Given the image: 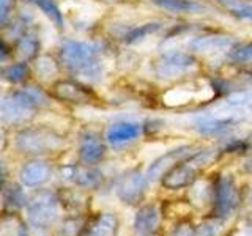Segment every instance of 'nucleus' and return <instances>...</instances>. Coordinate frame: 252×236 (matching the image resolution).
<instances>
[{
  "mask_svg": "<svg viewBox=\"0 0 252 236\" xmlns=\"http://www.w3.org/2000/svg\"><path fill=\"white\" fill-rule=\"evenodd\" d=\"M102 47L96 43L65 39L59 47V61L63 69L84 84L98 82L102 74Z\"/></svg>",
  "mask_w": 252,
  "mask_h": 236,
  "instance_id": "nucleus-1",
  "label": "nucleus"
},
{
  "mask_svg": "<svg viewBox=\"0 0 252 236\" xmlns=\"http://www.w3.org/2000/svg\"><path fill=\"white\" fill-rule=\"evenodd\" d=\"M218 93L219 85L199 74L172 84L169 90L162 91L161 102L169 109H186L213 102Z\"/></svg>",
  "mask_w": 252,
  "mask_h": 236,
  "instance_id": "nucleus-2",
  "label": "nucleus"
},
{
  "mask_svg": "<svg viewBox=\"0 0 252 236\" xmlns=\"http://www.w3.org/2000/svg\"><path fill=\"white\" fill-rule=\"evenodd\" d=\"M14 149L24 156L46 157L66 148V137L49 126H26L14 134Z\"/></svg>",
  "mask_w": 252,
  "mask_h": 236,
  "instance_id": "nucleus-3",
  "label": "nucleus"
},
{
  "mask_svg": "<svg viewBox=\"0 0 252 236\" xmlns=\"http://www.w3.org/2000/svg\"><path fill=\"white\" fill-rule=\"evenodd\" d=\"M200 59L191 52L169 51L152 61V73L161 82L175 84L200 74Z\"/></svg>",
  "mask_w": 252,
  "mask_h": 236,
  "instance_id": "nucleus-4",
  "label": "nucleus"
},
{
  "mask_svg": "<svg viewBox=\"0 0 252 236\" xmlns=\"http://www.w3.org/2000/svg\"><path fill=\"white\" fill-rule=\"evenodd\" d=\"M218 154H220V149L199 148L192 156L178 162L175 167L165 173L161 178V186L165 191H180V189L191 187L199 179L200 170L215 162Z\"/></svg>",
  "mask_w": 252,
  "mask_h": 236,
  "instance_id": "nucleus-5",
  "label": "nucleus"
},
{
  "mask_svg": "<svg viewBox=\"0 0 252 236\" xmlns=\"http://www.w3.org/2000/svg\"><path fill=\"white\" fill-rule=\"evenodd\" d=\"M27 222L36 230H47L54 227L62 217V202L57 191L36 189L27 199L26 205Z\"/></svg>",
  "mask_w": 252,
  "mask_h": 236,
  "instance_id": "nucleus-6",
  "label": "nucleus"
},
{
  "mask_svg": "<svg viewBox=\"0 0 252 236\" xmlns=\"http://www.w3.org/2000/svg\"><path fill=\"white\" fill-rule=\"evenodd\" d=\"M243 203L241 187L230 173H218L213 178V197L210 214L213 219L225 222L230 219Z\"/></svg>",
  "mask_w": 252,
  "mask_h": 236,
  "instance_id": "nucleus-7",
  "label": "nucleus"
},
{
  "mask_svg": "<svg viewBox=\"0 0 252 236\" xmlns=\"http://www.w3.org/2000/svg\"><path fill=\"white\" fill-rule=\"evenodd\" d=\"M150 189V179L147 173H142L136 169L125 172L115 181L114 192L122 203L128 206H139L144 202Z\"/></svg>",
  "mask_w": 252,
  "mask_h": 236,
  "instance_id": "nucleus-8",
  "label": "nucleus"
},
{
  "mask_svg": "<svg viewBox=\"0 0 252 236\" xmlns=\"http://www.w3.org/2000/svg\"><path fill=\"white\" fill-rule=\"evenodd\" d=\"M51 94L54 99L74 106H93L98 101L96 93L77 79H59L51 85Z\"/></svg>",
  "mask_w": 252,
  "mask_h": 236,
  "instance_id": "nucleus-9",
  "label": "nucleus"
},
{
  "mask_svg": "<svg viewBox=\"0 0 252 236\" xmlns=\"http://www.w3.org/2000/svg\"><path fill=\"white\" fill-rule=\"evenodd\" d=\"M238 38L228 33H203L194 36L188 44V51L197 55L199 59L202 57H218V55H227L230 49L238 44Z\"/></svg>",
  "mask_w": 252,
  "mask_h": 236,
  "instance_id": "nucleus-10",
  "label": "nucleus"
},
{
  "mask_svg": "<svg viewBox=\"0 0 252 236\" xmlns=\"http://www.w3.org/2000/svg\"><path fill=\"white\" fill-rule=\"evenodd\" d=\"M59 172L63 181H66V183L74 187L85 189V191L99 189L102 181H104V177H102V173L98 169L81 162L62 165Z\"/></svg>",
  "mask_w": 252,
  "mask_h": 236,
  "instance_id": "nucleus-11",
  "label": "nucleus"
},
{
  "mask_svg": "<svg viewBox=\"0 0 252 236\" xmlns=\"http://www.w3.org/2000/svg\"><path fill=\"white\" fill-rule=\"evenodd\" d=\"M107 156V142L94 131H84L77 142V162L96 167Z\"/></svg>",
  "mask_w": 252,
  "mask_h": 236,
  "instance_id": "nucleus-12",
  "label": "nucleus"
},
{
  "mask_svg": "<svg viewBox=\"0 0 252 236\" xmlns=\"http://www.w3.org/2000/svg\"><path fill=\"white\" fill-rule=\"evenodd\" d=\"M197 147L194 145H180L177 148L170 149V151L164 153L158 159H155L147 169V177L150 179V183L155 181H161V178L167 173L170 169H173L178 162L188 159L189 156H192L197 151Z\"/></svg>",
  "mask_w": 252,
  "mask_h": 236,
  "instance_id": "nucleus-13",
  "label": "nucleus"
},
{
  "mask_svg": "<svg viewBox=\"0 0 252 236\" xmlns=\"http://www.w3.org/2000/svg\"><path fill=\"white\" fill-rule=\"evenodd\" d=\"M19 183L29 189H39L52 178V165L43 157H33L32 161L21 165L18 173Z\"/></svg>",
  "mask_w": 252,
  "mask_h": 236,
  "instance_id": "nucleus-14",
  "label": "nucleus"
},
{
  "mask_svg": "<svg viewBox=\"0 0 252 236\" xmlns=\"http://www.w3.org/2000/svg\"><path fill=\"white\" fill-rule=\"evenodd\" d=\"M162 208L155 203H147L139 206L134 214L132 228L136 236H158L162 225Z\"/></svg>",
  "mask_w": 252,
  "mask_h": 236,
  "instance_id": "nucleus-15",
  "label": "nucleus"
},
{
  "mask_svg": "<svg viewBox=\"0 0 252 236\" xmlns=\"http://www.w3.org/2000/svg\"><path fill=\"white\" fill-rule=\"evenodd\" d=\"M145 126L139 121H115L107 128L106 131V142L107 145L114 148H122L125 145H129L136 142L142 134H144Z\"/></svg>",
  "mask_w": 252,
  "mask_h": 236,
  "instance_id": "nucleus-16",
  "label": "nucleus"
},
{
  "mask_svg": "<svg viewBox=\"0 0 252 236\" xmlns=\"http://www.w3.org/2000/svg\"><path fill=\"white\" fill-rule=\"evenodd\" d=\"M0 115H2V123L5 126H13V128H21L27 126L36 112L26 107L18 99H14L10 93L3 94L2 102H0Z\"/></svg>",
  "mask_w": 252,
  "mask_h": 236,
  "instance_id": "nucleus-17",
  "label": "nucleus"
},
{
  "mask_svg": "<svg viewBox=\"0 0 252 236\" xmlns=\"http://www.w3.org/2000/svg\"><path fill=\"white\" fill-rule=\"evenodd\" d=\"M120 230V219L115 212H99L89 217L81 236H117Z\"/></svg>",
  "mask_w": 252,
  "mask_h": 236,
  "instance_id": "nucleus-18",
  "label": "nucleus"
},
{
  "mask_svg": "<svg viewBox=\"0 0 252 236\" xmlns=\"http://www.w3.org/2000/svg\"><path fill=\"white\" fill-rule=\"evenodd\" d=\"M236 126V120L233 118H218V117H199L192 123L194 131L202 136L219 137L230 132Z\"/></svg>",
  "mask_w": 252,
  "mask_h": 236,
  "instance_id": "nucleus-19",
  "label": "nucleus"
},
{
  "mask_svg": "<svg viewBox=\"0 0 252 236\" xmlns=\"http://www.w3.org/2000/svg\"><path fill=\"white\" fill-rule=\"evenodd\" d=\"M150 3L172 14H202L211 11L207 3L199 0H150Z\"/></svg>",
  "mask_w": 252,
  "mask_h": 236,
  "instance_id": "nucleus-20",
  "label": "nucleus"
},
{
  "mask_svg": "<svg viewBox=\"0 0 252 236\" xmlns=\"http://www.w3.org/2000/svg\"><path fill=\"white\" fill-rule=\"evenodd\" d=\"M14 57L18 61H33L38 55L39 49H41V41L39 38L33 33L32 30H27L26 33L21 35L18 39L11 44Z\"/></svg>",
  "mask_w": 252,
  "mask_h": 236,
  "instance_id": "nucleus-21",
  "label": "nucleus"
},
{
  "mask_svg": "<svg viewBox=\"0 0 252 236\" xmlns=\"http://www.w3.org/2000/svg\"><path fill=\"white\" fill-rule=\"evenodd\" d=\"M84 191L85 189L74 187V186L59 191L63 209L69 211L71 214H85L87 208H89V195Z\"/></svg>",
  "mask_w": 252,
  "mask_h": 236,
  "instance_id": "nucleus-22",
  "label": "nucleus"
},
{
  "mask_svg": "<svg viewBox=\"0 0 252 236\" xmlns=\"http://www.w3.org/2000/svg\"><path fill=\"white\" fill-rule=\"evenodd\" d=\"M33 69L41 81L51 82L52 85L60 79L59 76L62 73V65L59 60H55L51 55H38L33 60Z\"/></svg>",
  "mask_w": 252,
  "mask_h": 236,
  "instance_id": "nucleus-23",
  "label": "nucleus"
},
{
  "mask_svg": "<svg viewBox=\"0 0 252 236\" xmlns=\"http://www.w3.org/2000/svg\"><path fill=\"white\" fill-rule=\"evenodd\" d=\"M3 192V212H18L19 209L26 208L29 197L24 194V186L19 183H11L8 186L6 183L2 186Z\"/></svg>",
  "mask_w": 252,
  "mask_h": 236,
  "instance_id": "nucleus-24",
  "label": "nucleus"
},
{
  "mask_svg": "<svg viewBox=\"0 0 252 236\" xmlns=\"http://www.w3.org/2000/svg\"><path fill=\"white\" fill-rule=\"evenodd\" d=\"M0 236H32L27 222L18 212H3L0 222Z\"/></svg>",
  "mask_w": 252,
  "mask_h": 236,
  "instance_id": "nucleus-25",
  "label": "nucleus"
},
{
  "mask_svg": "<svg viewBox=\"0 0 252 236\" xmlns=\"http://www.w3.org/2000/svg\"><path fill=\"white\" fill-rule=\"evenodd\" d=\"M162 29V22L158 21H148V22H142L139 26L131 27L128 31H125L122 35V39L125 44H136L144 41L145 38L152 36L155 33H158Z\"/></svg>",
  "mask_w": 252,
  "mask_h": 236,
  "instance_id": "nucleus-26",
  "label": "nucleus"
},
{
  "mask_svg": "<svg viewBox=\"0 0 252 236\" xmlns=\"http://www.w3.org/2000/svg\"><path fill=\"white\" fill-rule=\"evenodd\" d=\"M85 214H68L66 217L60 219V222L55 230V236H81L87 225Z\"/></svg>",
  "mask_w": 252,
  "mask_h": 236,
  "instance_id": "nucleus-27",
  "label": "nucleus"
},
{
  "mask_svg": "<svg viewBox=\"0 0 252 236\" xmlns=\"http://www.w3.org/2000/svg\"><path fill=\"white\" fill-rule=\"evenodd\" d=\"M215 2L233 18L252 22V0H215Z\"/></svg>",
  "mask_w": 252,
  "mask_h": 236,
  "instance_id": "nucleus-28",
  "label": "nucleus"
},
{
  "mask_svg": "<svg viewBox=\"0 0 252 236\" xmlns=\"http://www.w3.org/2000/svg\"><path fill=\"white\" fill-rule=\"evenodd\" d=\"M30 66L29 61H16L3 68V79L11 85H22L27 82L30 76Z\"/></svg>",
  "mask_w": 252,
  "mask_h": 236,
  "instance_id": "nucleus-29",
  "label": "nucleus"
},
{
  "mask_svg": "<svg viewBox=\"0 0 252 236\" xmlns=\"http://www.w3.org/2000/svg\"><path fill=\"white\" fill-rule=\"evenodd\" d=\"M225 59L235 66H252V41L235 44Z\"/></svg>",
  "mask_w": 252,
  "mask_h": 236,
  "instance_id": "nucleus-30",
  "label": "nucleus"
},
{
  "mask_svg": "<svg viewBox=\"0 0 252 236\" xmlns=\"http://www.w3.org/2000/svg\"><path fill=\"white\" fill-rule=\"evenodd\" d=\"M26 2L39 8V11L44 13L57 29H63V26H65V18H63V13H62V10L57 6V3H55L54 0H26Z\"/></svg>",
  "mask_w": 252,
  "mask_h": 236,
  "instance_id": "nucleus-31",
  "label": "nucleus"
},
{
  "mask_svg": "<svg viewBox=\"0 0 252 236\" xmlns=\"http://www.w3.org/2000/svg\"><path fill=\"white\" fill-rule=\"evenodd\" d=\"M220 233V220L210 217L208 220L195 227V236H219Z\"/></svg>",
  "mask_w": 252,
  "mask_h": 236,
  "instance_id": "nucleus-32",
  "label": "nucleus"
},
{
  "mask_svg": "<svg viewBox=\"0 0 252 236\" xmlns=\"http://www.w3.org/2000/svg\"><path fill=\"white\" fill-rule=\"evenodd\" d=\"M14 11V0H0V24L2 29L8 26L10 19H13Z\"/></svg>",
  "mask_w": 252,
  "mask_h": 236,
  "instance_id": "nucleus-33",
  "label": "nucleus"
},
{
  "mask_svg": "<svg viewBox=\"0 0 252 236\" xmlns=\"http://www.w3.org/2000/svg\"><path fill=\"white\" fill-rule=\"evenodd\" d=\"M167 236H195V227L189 220H181Z\"/></svg>",
  "mask_w": 252,
  "mask_h": 236,
  "instance_id": "nucleus-34",
  "label": "nucleus"
},
{
  "mask_svg": "<svg viewBox=\"0 0 252 236\" xmlns=\"http://www.w3.org/2000/svg\"><path fill=\"white\" fill-rule=\"evenodd\" d=\"M244 170H246L249 175H252V157H249V159L246 161V164H244Z\"/></svg>",
  "mask_w": 252,
  "mask_h": 236,
  "instance_id": "nucleus-35",
  "label": "nucleus"
}]
</instances>
